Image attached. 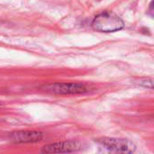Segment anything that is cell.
Instances as JSON below:
<instances>
[{"instance_id":"obj_1","label":"cell","mask_w":154,"mask_h":154,"mask_svg":"<svg viewBox=\"0 0 154 154\" xmlns=\"http://www.w3.org/2000/svg\"><path fill=\"white\" fill-rule=\"evenodd\" d=\"M125 27V23L114 12L106 11L97 14L92 21V28L101 32H113Z\"/></svg>"},{"instance_id":"obj_2","label":"cell","mask_w":154,"mask_h":154,"mask_svg":"<svg viewBox=\"0 0 154 154\" xmlns=\"http://www.w3.org/2000/svg\"><path fill=\"white\" fill-rule=\"evenodd\" d=\"M42 89L49 93L57 95H77L87 93L89 89L79 83H51L42 87Z\"/></svg>"},{"instance_id":"obj_3","label":"cell","mask_w":154,"mask_h":154,"mask_svg":"<svg viewBox=\"0 0 154 154\" xmlns=\"http://www.w3.org/2000/svg\"><path fill=\"white\" fill-rule=\"evenodd\" d=\"M97 142L105 149L111 152L116 153H132L135 151V145L129 140L118 138H101Z\"/></svg>"},{"instance_id":"obj_4","label":"cell","mask_w":154,"mask_h":154,"mask_svg":"<svg viewBox=\"0 0 154 154\" xmlns=\"http://www.w3.org/2000/svg\"><path fill=\"white\" fill-rule=\"evenodd\" d=\"M81 148V144L77 141L60 142L51 143L45 145L42 149L43 153H64V152H77Z\"/></svg>"},{"instance_id":"obj_5","label":"cell","mask_w":154,"mask_h":154,"mask_svg":"<svg viewBox=\"0 0 154 154\" xmlns=\"http://www.w3.org/2000/svg\"><path fill=\"white\" fill-rule=\"evenodd\" d=\"M43 134L36 131H19L14 132L9 135V139L16 143H37L42 141Z\"/></svg>"},{"instance_id":"obj_6","label":"cell","mask_w":154,"mask_h":154,"mask_svg":"<svg viewBox=\"0 0 154 154\" xmlns=\"http://www.w3.org/2000/svg\"><path fill=\"white\" fill-rule=\"evenodd\" d=\"M138 84L141 86H144L146 88H152V80L149 79H140Z\"/></svg>"},{"instance_id":"obj_7","label":"cell","mask_w":154,"mask_h":154,"mask_svg":"<svg viewBox=\"0 0 154 154\" xmlns=\"http://www.w3.org/2000/svg\"><path fill=\"white\" fill-rule=\"evenodd\" d=\"M0 106H1V105H0Z\"/></svg>"}]
</instances>
